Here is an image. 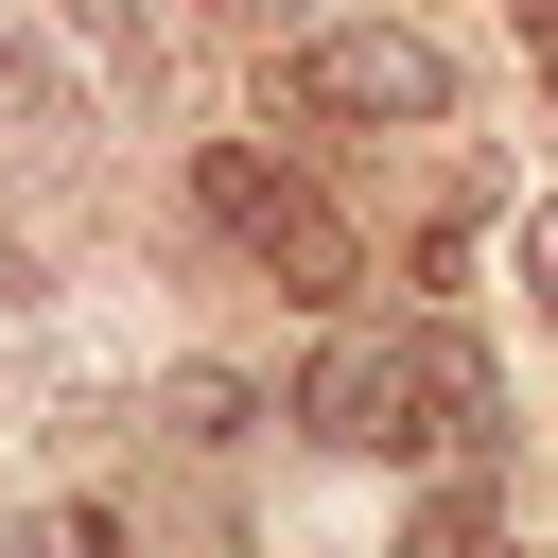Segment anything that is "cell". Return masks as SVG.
<instances>
[{"label": "cell", "instance_id": "5b68a950", "mask_svg": "<svg viewBox=\"0 0 558 558\" xmlns=\"http://www.w3.org/2000/svg\"><path fill=\"white\" fill-rule=\"evenodd\" d=\"M157 436H174V453H227V436H244V384H227V366H174V384H157Z\"/></svg>", "mask_w": 558, "mask_h": 558}, {"label": "cell", "instance_id": "9c48e42d", "mask_svg": "<svg viewBox=\"0 0 558 558\" xmlns=\"http://www.w3.org/2000/svg\"><path fill=\"white\" fill-rule=\"evenodd\" d=\"M541 87H558V35H541Z\"/></svg>", "mask_w": 558, "mask_h": 558}, {"label": "cell", "instance_id": "52a82bcc", "mask_svg": "<svg viewBox=\"0 0 558 558\" xmlns=\"http://www.w3.org/2000/svg\"><path fill=\"white\" fill-rule=\"evenodd\" d=\"M523 296H541V314H558V192H541V209H523Z\"/></svg>", "mask_w": 558, "mask_h": 558}, {"label": "cell", "instance_id": "7a4b0ae2", "mask_svg": "<svg viewBox=\"0 0 558 558\" xmlns=\"http://www.w3.org/2000/svg\"><path fill=\"white\" fill-rule=\"evenodd\" d=\"M192 209H209V227L296 296V314H331V296L366 279V262H349V227H331V192H314L296 157H262V140H209V157H192Z\"/></svg>", "mask_w": 558, "mask_h": 558}, {"label": "cell", "instance_id": "8992f818", "mask_svg": "<svg viewBox=\"0 0 558 558\" xmlns=\"http://www.w3.org/2000/svg\"><path fill=\"white\" fill-rule=\"evenodd\" d=\"M0 122H70V70H52L35 35H0Z\"/></svg>", "mask_w": 558, "mask_h": 558}, {"label": "cell", "instance_id": "30bf717a", "mask_svg": "<svg viewBox=\"0 0 558 558\" xmlns=\"http://www.w3.org/2000/svg\"><path fill=\"white\" fill-rule=\"evenodd\" d=\"M262 17H279V0H262Z\"/></svg>", "mask_w": 558, "mask_h": 558}, {"label": "cell", "instance_id": "3957f363", "mask_svg": "<svg viewBox=\"0 0 558 558\" xmlns=\"http://www.w3.org/2000/svg\"><path fill=\"white\" fill-rule=\"evenodd\" d=\"M279 105H314V122H453V52L418 17H331V35L279 52Z\"/></svg>", "mask_w": 558, "mask_h": 558}, {"label": "cell", "instance_id": "6da1fadb", "mask_svg": "<svg viewBox=\"0 0 558 558\" xmlns=\"http://www.w3.org/2000/svg\"><path fill=\"white\" fill-rule=\"evenodd\" d=\"M296 418L331 453H488V349L453 314H401V331H331Z\"/></svg>", "mask_w": 558, "mask_h": 558}, {"label": "cell", "instance_id": "277c9868", "mask_svg": "<svg viewBox=\"0 0 558 558\" xmlns=\"http://www.w3.org/2000/svg\"><path fill=\"white\" fill-rule=\"evenodd\" d=\"M52 17H70V35L105 52V70H140V87H174V35H157V0H52Z\"/></svg>", "mask_w": 558, "mask_h": 558}, {"label": "cell", "instance_id": "ba28073f", "mask_svg": "<svg viewBox=\"0 0 558 558\" xmlns=\"http://www.w3.org/2000/svg\"><path fill=\"white\" fill-rule=\"evenodd\" d=\"M523 35H558V0H523Z\"/></svg>", "mask_w": 558, "mask_h": 558}]
</instances>
